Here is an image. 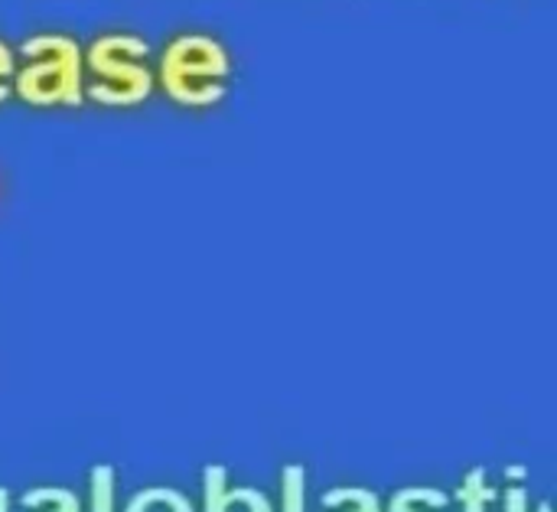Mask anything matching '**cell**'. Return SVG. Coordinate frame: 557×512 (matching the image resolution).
Instances as JSON below:
<instances>
[{"label":"cell","instance_id":"15","mask_svg":"<svg viewBox=\"0 0 557 512\" xmlns=\"http://www.w3.org/2000/svg\"><path fill=\"white\" fill-rule=\"evenodd\" d=\"M539 512H548V503H542V507H539Z\"/></svg>","mask_w":557,"mask_h":512},{"label":"cell","instance_id":"13","mask_svg":"<svg viewBox=\"0 0 557 512\" xmlns=\"http://www.w3.org/2000/svg\"><path fill=\"white\" fill-rule=\"evenodd\" d=\"M506 512H529V497H525L522 487H512L506 493Z\"/></svg>","mask_w":557,"mask_h":512},{"label":"cell","instance_id":"7","mask_svg":"<svg viewBox=\"0 0 557 512\" xmlns=\"http://www.w3.org/2000/svg\"><path fill=\"white\" fill-rule=\"evenodd\" d=\"M88 512H114V471L104 464L88 474Z\"/></svg>","mask_w":557,"mask_h":512},{"label":"cell","instance_id":"12","mask_svg":"<svg viewBox=\"0 0 557 512\" xmlns=\"http://www.w3.org/2000/svg\"><path fill=\"white\" fill-rule=\"evenodd\" d=\"M418 500H421V487H411V490H401L392 497L388 512H418Z\"/></svg>","mask_w":557,"mask_h":512},{"label":"cell","instance_id":"14","mask_svg":"<svg viewBox=\"0 0 557 512\" xmlns=\"http://www.w3.org/2000/svg\"><path fill=\"white\" fill-rule=\"evenodd\" d=\"M0 512H10V497H7V490H0Z\"/></svg>","mask_w":557,"mask_h":512},{"label":"cell","instance_id":"3","mask_svg":"<svg viewBox=\"0 0 557 512\" xmlns=\"http://www.w3.org/2000/svg\"><path fill=\"white\" fill-rule=\"evenodd\" d=\"M147 39L137 33H101L82 52V65L91 72L85 85L98 105H137L153 92V72L147 65Z\"/></svg>","mask_w":557,"mask_h":512},{"label":"cell","instance_id":"10","mask_svg":"<svg viewBox=\"0 0 557 512\" xmlns=\"http://www.w3.org/2000/svg\"><path fill=\"white\" fill-rule=\"evenodd\" d=\"M463 510L467 512H486V503L493 500V490L486 487V480H483V471H473L470 477H467V487H463Z\"/></svg>","mask_w":557,"mask_h":512},{"label":"cell","instance_id":"6","mask_svg":"<svg viewBox=\"0 0 557 512\" xmlns=\"http://www.w3.org/2000/svg\"><path fill=\"white\" fill-rule=\"evenodd\" d=\"M26 510H42V512H82V503L72 490H62V487H39V490H29L23 500H20Z\"/></svg>","mask_w":557,"mask_h":512},{"label":"cell","instance_id":"9","mask_svg":"<svg viewBox=\"0 0 557 512\" xmlns=\"http://www.w3.org/2000/svg\"><path fill=\"white\" fill-rule=\"evenodd\" d=\"M333 503L349 507L346 512H382L379 497L369 493V490H362V487H339V490H330V493L323 497V507H333Z\"/></svg>","mask_w":557,"mask_h":512},{"label":"cell","instance_id":"8","mask_svg":"<svg viewBox=\"0 0 557 512\" xmlns=\"http://www.w3.org/2000/svg\"><path fill=\"white\" fill-rule=\"evenodd\" d=\"M281 500H284V512H307V474H304V467H297V464L284 467Z\"/></svg>","mask_w":557,"mask_h":512},{"label":"cell","instance_id":"11","mask_svg":"<svg viewBox=\"0 0 557 512\" xmlns=\"http://www.w3.org/2000/svg\"><path fill=\"white\" fill-rule=\"evenodd\" d=\"M13 72H16V59H13L10 46L0 39V101L13 92Z\"/></svg>","mask_w":557,"mask_h":512},{"label":"cell","instance_id":"2","mask_svg":"<svg viewBox=\"0 0 557 512\" xmlns=\"http://www.w3.org/2000/svg\"><path fill=\"white\" fill-rule=\"evenodd\" d=\"M23 65L13 72V92L29 105H78L85 98V65L78 39L65 33H36L23 46Z\"/></svg>","mask_w":557,"mask_h":512},{"label":"cell","instance_id":"5","mask_svg":"<svg viewBox=\"0 0 557 512\" xmlns=\"http://www.w3.org/2000/svg\"><path fill=\"white\" fill-rule=\"evenodd\" d=\"M124 512H196L193 503L180 493V490H170V487H150L144 493H137L127 510Z\"/></svg>","mask_w":557,"mask_h":512},{"label":"cell","instance_id":"4","mask_svg":"<svg viewBox=\"0 0 557 512\" xmlns=\"http://www.w3.org/2000/svg\"><path fill=\"white\" fill-rule=\"evenodd\" d=\"M206 512H274L271 500L255 487L228 490L225 471L209 467L206 471Z\"/></svg>","mask_w":557,"mask_h":512},{"label":"cell","instance_id":"1","mask_svg":"<svg viewBox=\"0 0 557 512\" xmlns=\"http://www.w3.org/2000/svg\"><path fill=\"white\" fill-rule=\"evenodd\" d=\"M228 72H232L228 49L215 36L180 33L160 52L153 82H160V88L173 101L189 105V108H206L225 98Z\"/></svg>","mask_w":557,"mask_h":512}]
</instances>
